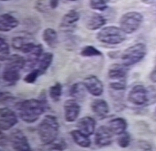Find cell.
Returning a JSON list of instances; mask_svg holds the SVG:
<instances>
[{
	"label": "cell",
	"instance_id": "cell-1",
	"mask_svg": "<svg viewBox=\"0 0 156 151\" xmlns=\"http://www.w3.org/2000/svg\"><path fill=\"white\" fill-rule=\"evenodd\" d=\"M20 117L24 122L31 124L36 122L48 109V103L44 98L30 99L18 102L15 105Z\"/></svg>",
	"mask_w": 156,
	"mask_h": 151
},
{
	"label": "cell",
	"instance_id": "cell-2",
	"mask_svg": "<svg viewBox=\"0 0 156 151\" xmlns=\"http://www.w3.org/2000/svg\"><path fill=\"white\" fill-rule=\"evenodd\" d=\"M128 101L139 106H148L156 102V88L153 86L148 87L136 85L129 91Z\"/></svg>",
	"mask_w": 156,
	"mask_h": 151
},
{
	"label": "cell",
	"instance_id": "cell-3",
	"mask_svg": "<svg viewBox=\"0 0 156 151\" xmlns=\"http://www.w3.org/2000/svg\"><path fill=\"white\" fill-rule=\"evenodd\" d=\"M59 129L57 117L54 115H46L37 127V134L42 144H53L57 139Z\"/></svg>",
	"mask_w": 156,
	"mask_h": 151
},
{
	"label": "cell",
	"instance_id": "cell-4",
	"mask_svg": "<svg viewBox=\"0 0 156 151\" xmlns=\"http://www.w3.org/2000/svg\"><path fill=\"white\" fill-rule=\"evenodd\" d=\"M96 37L102 43L116 45L123 43L126 39V34L121 28L109 26L101 29L97 34Z\"/></svg>",
	"mask_w": 156,
	"mask_h": 151
},
{
	"label": "cell",
	"instance_id": "cell-5",
	"mask_svg": "<svg viewBox=\"0 0 156 151\" xmlns=\"http://www.w3.org/2000/svg\"><path fill=\"white\" fill-rule=\"evenodd\" d=\"M146 54L147 47L144 43L135 44L122 53L121 55L122 64L127 67L133 65L141 61Z\"/></svg>",
	"mask_w": 156,
	"mask_h": 151
},
{
	"label": "cell",
	"instance_id": "cell-6",
	"mask_svg": "<svg viewBox=\"0 0 156 151\" xmlns=\"http://www.w3.org/2000/svg\"><path fill=\"white\" fill-rule=\"evenodd\" d=\"M143 21V16L141 13L132 11L121 16L119 25L126 34H132L140 28Z\"/></svg>",
	"mask_w": 156,
	"mask_h": 151
},
{
	"label": "cell",
	"instance_id": "cell-7",
	"mask_svg": "<svg viewBox=\"0 0 156 151\" xmlns=\"http://www.w3.org/2000/svg\"><path fill=\"white\" fill-rule=\"evenodd\" d=\"M22 69L23 68L21 65L7 61L1 75L2 81L9 85H15L21 79V75L20 72Z\"/></svg>",
	"mask_w": 156,
	"mask_h": 151
},
{
	"label": "cell",
	"instance_id": "cell-8",
	"mask_svg": "<svg viewBox=\"0 0 156 151\" xmlns=\"http://www.w3.org/2000/svg\"><path fill=\"white\" fill-rule=\"evenodd\" d=\"M9 142L16 151H30V146L27 137L20 129H13L9 136Z\"/></svg>",
	"mask_w": 156,
	"mask_h": 151
},
{
	"label": "cell",
	"instance_id": "cell-9",
	"mask_svg": "<svg viewBox=\"0 0 156 151\" xmlns=\"http://www.w3.org/2000/svg\"><path fill=\"white\" fill-rule=\"evenodd\" d=\"M18 122L16 115L11 109L2 108L0 109V128L1 131H7L12 129Z\"/></svg>",
	"mask_w": 156,
	"mask_h": 151
},
{
	"label": "cell",
	"instance_id": "cell-10",
	"mask_svg": "<svg viewBox=\"0 0 156 151\" xmlns=\"http://www.w3.org/2000/svg\"><path fill=\"white\" fill-rule=\"evenodd\" d=\"M113 135L114 134L108 127L101 125L95 132V143L100 147L110 145L113 142Z\"/></svg>",
	"mask_w": 156,
	"mask_h": 151
},
{
	"label": "cell",
	"instance_id": "cell-11",
	"mask_svg": "<svg viewBox=\"0 0 156 151\" xmlns=\"http://www.w3.org/2000/svg\"><path fill=\"white\" fill-rule=\"evenodd\" d=\"M64 118L67 122H74L80 113L81 108L76 99H69L63 105Z\"/></svg>",
	"mask_w": 156,
	"mask_h": 151
},
{
	"label": "cell",
	"instance_id": "cell-12",
	"mask_svg": "<svg viewBox=\"0 0 156 151\" xmlns=\"http://www.w3.org/2000/svg\"><path fill=\"white\" fill-rule=\"evenodd\" d=\"M89 92L94 96L98 97L104 92V85L101 81L95 75H90L85 78L83 82Z\"/></svg>",
	"mask_w": 156,
	"mask_h": 151
},
{
	"label": "cell",
	"instance_id": "cell-13",
	"mask_svg": "<svg viewBox=\"0 0 156 151\" xmlns=\"http://www.w3.org/2000/svg\"><path fill=\"white\" fill-rule=\"evenodd\" d=\"M43 49L41 44L36 46L35 49L28 54L26 60L24 70L26 71H31L34 69L35 67L38 64L40 58L43 55Z\"/></svg>",
	"mask_w": 156,
	"mask_h": 151
},
{
	"label": "cell",
	"instance_id": "cell-14",
	"mask_svg": "<svg viewBox=\"0 0 156 151\" xmlns=\"http://www.w3.org/2000/svg\"><path fill=\"white\" fill-rule=\"evenodd\" d=\"M96 126L95 120L89 116H85L81 118L77 123V127L78 130L90 137L95 132Z\"/></svg>",
	"mask_w": 156,
	"mask_h": 151
},
{
	"label": "cell",
	"instance_id": "cell-15",
	"mask_svg": "<svg viewBox=\"0 0 156 151\" xmlns=\"http://www.w3.org/2000/svg\"><path fill=\"white\" fill-rule=\"evenodd\" d=\"M20 22L14 16L9 14H3L0 16V31L4 32H9L16 28Z\"/></svg>",
	"mask_w": 156,
	"mask_h": 151
},
{
	"label": "cell",
	"instance_id": "cell-16",
	"mask_svg": "<svg viewBox=\"0 0 156 151\" xmlns=\"http://www.w3.org/2000/svg\"><path fill=\"white\" fill-rule=\"evenodd\" d=\"M92 112L99 117L104 118L109 113V106L106 101L101 99H95L91 105Z\"/></svg>",
	"mask_w": 156,
	"mask_h": 151
},
{
	"label": "cell",
	"instance_id": "cell-17",
	"mask_svg": "<svg viewBox=\"0 0 156 151\" xmlns=\"http://www.w3.org/2000/svg\"><path fill=\"white\" fill-rule=\"evenodd\" d=\"M128 67L124 64H114L112 65L109 69L108 75L112 79H125L128 74Z\"/></svg>",
	"mask_w": 156,
	"mask_h": 151
},
{
	"label": "cell",
	"instance_id": "cell-18",
	"mask_svg": "<svg viewBox=\"0 0 156 151\" xmlns=\"http://www.w3.org/2000/svg\"><path fill=\"white\" fill-rule=\"evenodd\" d=\"M107 23V20L102 15L94 13L87 19L85 23L86 28L90 30H97L103 27Z\"/></svg>",
	"mask_w": 156,
	"mask_h": 151
},
{
	"label": "cell",
	"instance_id": "cell-19",
	"mask_svg": "<svg viewBox=\"0 0 156 151\" xmlns=\"http://www.w3.org/2000/svg\"><path fill=\"white\" fill-rule=\"evenodd\" d=\"M80 14L76 10L71 9L64 15L60 22V27L62 29L73 28L74 25L80 19Z\"/></svg>",
	"mask_w": 156,
	"mask_h": 151
},
{
	"label": "cell",
	"instance_id": "cell-20",
	"mask_svg": "<svg viewBox=\"0 0 156 151\" xmlns=\"http://www.w3.org/2000/svg\"><path fill=\"white\" fill-rule=\"evenodd\" d=\"M108 127L115 135L119 136L125 132L128 127V123L125 119L118 117L112 119L109 122Z\"/></svg>",
	"mask_w": 156,
	"mask_h": 151
},
{
	"label": "cell",
	"instance_id": "cell-21",
	"mask_svg": "<svg viewBox=\"0 0 156 151\" xmlns=\"http://www.w3.org/2000/svg\"><path fill=\"white\" fill-rule=\"evenodd\" d=\"M42 39L44 42L50 48L55 49L57 47L58 43V37L57 32L53 28H48L43 30Z\"/></svg>",
	"mask_w": 156,
	"mask_h": 151
},
{
	"label": "cell",
	"instance_id": "cell-22",
	"mask_svg": "<svg viewBox=\"0 0 156 151\" xmlns=\"http://www.w3.org/2000/svg\"><path fill=\"white\" fill-rule=\"evenodd\" d=\"M87 89L83 82H77L71 86L69 94L76 101H83L87 96Z\"/></svg>",
	"mask_w": 156,
	"mask_h": 151
},
{
	"label": "cell",
	"instance_id": "cell-23",
	"mask_svg": "<svg viewBox=\"0 0 156 151\" xmlns=\"http://www.w3.org/2000/svg\"><path fill=\"white\" fill-rule=\"evenodd\" d=\"M70 135L74 142L82 148H89L91 145V141L89 137L86 136L80 130H73Z\"/></svg>",
	"mask_w": 156,
	"mask_h": 151
},
{
	"label": "cell",
	"instance_id": "cell-24",
	"mask_svg": "<svg viewBox=\"0 0 156 151\" xmlns=\"http://www.w3.org/2000/svg\"><path fill=\"white\" fill-rule=\"evenodd\" d=\"M53 54L50 52L45 53L43 54L42 57L38 63L37 69L40 71L41 74L43 75L47 71L50 66L53 60Z\"/></svg>",
	"mask_w": 156,
	"mask_h": 151
},
{
	"label": "cell",
	"instance_id": "cell-25",
	"mask_svg": "<svg viewBox=\"0 0 156 151\" xmlns=\"http://www.w3.org/2000/svg\"><path fill=\"white\" fill-rule=\"evenodd\" d=\"M63 92V86L60 82H56L50 86L49 91L50 98L54 102L60 101Z\"/></svg>",
	"mask_w": 156,
	"mask_h": 151
},
{
	"label": "cell",
	"instance_id": "cell-26",
	"mask_svg": "<svg viewBox=\"0 0 156 151\" xmlns=\"http://www.w3.org/2000/svg\"><path fill=\"white\" fill-rule=\"evenodd\" d=\"M81 56L84 57H99L102 56V53L101 51L97 49L93 46L88 45L86 46L81 51Z\"/></svg>",
	"mask_w": 156,
	"mask_h": 151
},
{
	"label": "cell",
	"instance_id": "cell-27",
	"mask_svg": "<svg viewBox=\"0 0 156 151\" xmlns=\"http://www.w3.org/2000/svg\"><path fill=\"white\" fill-rule=\"evenodd\" d=\"M10 56V49L6 40L1 37L0 39V60L1 61H7Z\"/></svg>",
	"mask_w": 156,
	"mask_h": 151
},
{
	"label": "cell",
	"instance_id": "cell-28",
	"mask_svg": "<svg viewBox=\"0 0 156 151\" xmlns=\"http://www.w3.org/2000/svg\"><path fill=\"white\" fill-rule=\"evenodd\" d=\"M131 142L130 135L127 132H125L119 136L117 139V142L118 145L122 148H126L129 146Z\"/></svg>",
	"mask_w": 156,
	"mask_h": 151
},
{
	"label": "cell",
	"instance_id": "cell-29",
	"mask_svg": "<svg viewBox=\"0 0 156 151\" xmlns=\"http://www.w3.org/2000/svg\"><path fill=\"white\" fill-rule=\"evenodd\" d=\"M90 6L93 9L99 11H104L108 8L105 0H90Z\"/></svg>",
	"mask_w": 156,
	"mask_h": 151
},
{
	"label": "cell",
	"instance_id": "cell-30",
	"mask_svg": "<svg viewBox=\"0 0 156 151\" xmlns=\"http://www.w3.org/2000/svg\"><path fill=\"white\" fill-rule=\"evenodd\" d=\"M41 75H42L41 73L37 68L34 69V70H31L28 74H27L23 80L27 84H32L35 82L36 80L38 78V77Z\"/></svg>",
	"mask_w": 156,
	"mask_h": 151
},
{
	"label": "cell",
	"instance_id": "cell-31",
	"mask_svg": "<svg viewBox=\"0 0 156 151\" xmlns=\"http://www.w3.org/2000/svg\"><path fill=\"white\" fill-rule=\"evenodd\" d=\"M28 41L25 37L16 36L12 38L11 43H12V46L13 47L14 49L18 50L21 51L23 46Z\"/></svg>",
	"mask_w": 156,
	"mask_h": 151
},
{
	"label": "cell",
	"instance_id": "cell-32",
	"mask_svg": "<svg viewBox=\"0 0 156 151\" xmlns=\"http://www.w3.org/2000/svg\"><path fill=\"white\" fill-rule=\"evenodd\" d=\"M109 88L115 91H125L126 88V82L125 79H123L118 82H111L109 84Z\"/></svg>",
	"mask_w": 156,
	"mask_h": 151
},
{
	"label": "cell",
	"instance_id": "cell-33",
	"mask_svg": "<svg viewBox=\"0 0 156 151\" xmlns=\"http://www.w3.org/2000/svg\"><path fill=\"white\" fill-rule=\"evenodd\" d=\"M48 5L46 0H37L36 2L35 9L41 13H46L48 11Z\"/></svg>",
	"mask_w": 156,
	"mask_h": 151
},
{
	"label": "cell",
	"instance_id": "cell-34",
	"mask_svg": "<svg viewBox=\"0 0 156 151\" xmlns=\"http://www.w3.org/2000/svg\"><path fill=\"white\" fill-rule=\"evenodd\" d=\"M1 103L2 104H7L9 103H11L15 101V98L9 92H1Z\"/></svg>",
	"mask_w": 156,
	"mask_h": 151
},
{
	"label": "cell",
	"instance_id": "cell-35",
	"mask_svg": "<svg viewBox=\"0 0 156 151\" xmlns=\"http://www.w3.org/2000/svg\"><path fill=\"white\" fill-rule=\"evenodd\" d=\"M52 146L49 148V150H54V151H63L65 148H66V143L64 141H62L56 144H51Z\"/></svg>",
	"mask_w": 156,
	"mask_h": 151
},
{
	"label": "cell",
	"instance_id": "cell-36",
	"mask_svg": "<svg viewBox=\"0 0 156 151\" xmlns=\"http://www.w3.org/2000/svg\"><path fill=\"white\" fill-rule=\"evenodd\" d=\"M8 142H9V137H7V135L4 134L2 132V131H1V136H0V145H1V146H5L6 145H7Z\"/></svg>",
	"mask_w": 156,
	"mask_h": 151
},
{
	"label": "cell",
	"instance_id": "cell-37",
	"mask_svg": "<svg viewBox=\"0 0 156 151\" xmlns=\"http://www.w3.org/2000/svg\"><path fill=\"white\" fill-rule=\"evenodd\" d=\"M149 78L152 82L156 83V65L153 68V70L151 71V72H150Z\"/></svg>",
	"mask_w": 156,
	"mask_h": 151
},
{
	"label": "cell",
	"instance_id": "cell-38",
	"mask_svg": "<svg viewBox=\"0 0 156 151\" xmlns=\"http://www.w3.org/2000/svg\"><path fill=\"white\" fill-rule=\"evenodd\" d=\"M59 4V0H49V7L51 9H54L57 8Z\"/></svg>",
	"mask_w": 156,
	"mask_h": 151
},
{
	"label": "cell",
	"instance_id": "cell-39",
	"mask_svg": "<svg viewBox=\"0 0 156 151\" xmlns=\"http://www.w3.org/2000/svg\"><path fill=\"white\" fill-rule=\"evenodd\" d=\"M143 4H147V5H150L151 4H153L156 0H140Z\"/></svg>",
	"mask_w": 156,
	"mask_h": 151
},
{
	"label": "cell",
	"instance_id": "cell-40",
	"mask_svg": "<svg viewBox=\"0 0 156 151\" xmlns=\"http://www.w3.org/2000/svg\"><path fill=\"white\" fill-rule=\"evenodd\" d=\"M153 118L154 121L156 122V108H155L154 112H153Z\"/></svg>",
	"mask_w": 156,
	"mask_h": 151
},
{
	"label": "cell",
	"instance_id": "cell-41",
	"mask_svg": "<svg viewBox=\"0 0 156 151\" xmlns=\"http://www.w3.org/2000/svg\"><path fill=\"white\" fill-rule=\"evenodd\" d=\"M67 1H71V2H75V1H78V0H67Z\"/></svg>",
	"mask_w": 156,
	"mask_h": 151
},
{
	"label": "cell",
	"instance_id": "cell-42",
	"mask_svg": "<svg viewBox=\"0 0 156 151\" xmlns=\"http://www.w3.org/2000/svg\"><path fill=\"white\" fill-rule=\"evenodd\" d=\"M1 1H10V0H1Z\"/></svg>",
	"mask_w": 156,
	"mask_h": 151
}]
</instances>
